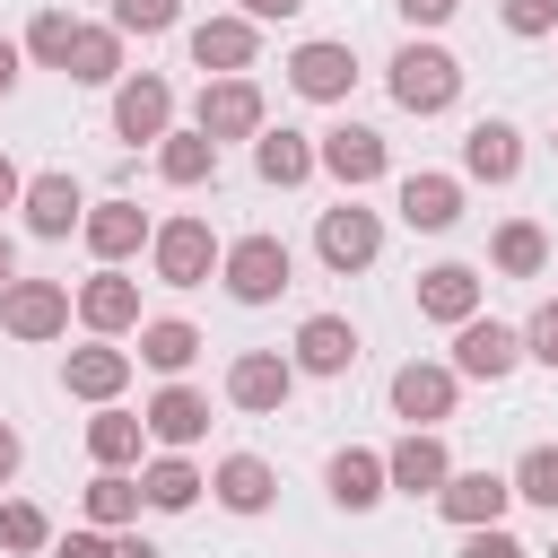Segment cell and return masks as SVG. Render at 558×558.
I'll return each mask as SVG.
<instances>
[{
	"label": "cell",
	"mask_w": 558,
	"mask_h": 558,
	"mask_svg": "<svg viewBox=\"0 0 558 558\" xmlns=\"http://www.w3.org/2000/svg\"><path fill=\"white\" fill-rule=\"evenodd\" d=\"M462 96V61L445 44H401L392 52V105L401 113H445Z\"/></svg>",
	"instance_id": "1"
},
{
	"label": "cell",
	"mask_w": 558,
	"mask_h": 558,
	"mask_svg": "<svg viewBox=\"0 0 558 558\" xmlns=\"http://www.w3.org/2000/svg\"><path fill=\"white\" fill-rule=\"evenodd\" d=\"M218 279H227L235 305H270V296L288 288V244H279V235H235V244L218 253Z\"/></svg>",
	"instance_id": "2"
},
{
	"label": "cell",
	"mask_w": 558,
	"mask_h": 558,
	"mask_svg": "<svg viewBox=\"0 0 558 558\" xmlns=\"http://www.w3.org/2000/svg\"><path fill=\"white\" fill-rule=\"evenodd\" d=\"M148 262H157L166 288H201V279L218 270V235H209V218H166V227L148 235Z\"/></svg>",
	"instance_id": "3"
},
{
	"label": "cell",
	"mask_w": 558,
	"mask_h": 558,
	"mask_svg": "<svg viewBox=\"0 0 558 558\" xmlns=\"http://www.w3.org/2000/svg\"><path fill=\"white\" fill-rule=\"evenodd\" d=\"M0 331L9 340H61L70 331V288L61 279H9L0 288Z\"/></svg>",
	"instance_id": "4"
},
{
	"label": "cell",
	"mask_w": 558,
	"mask_h": 558,
	"mask_svg": "<svg viewBox=\"0 0 558 558\" xmlns=\"http://www.w3.org/2000/svg\"><path fill=\"white\" fill-rule=\"evenodd\" d=\"M192 131L218 148V140H253L262 131V87L253 78H209L201 105H192Z\"/></svg>",
	"instance_id": "5"
},
{
	"label": "cell",
	"mask_w": 558,
	"mask_h": 558,
	"mask_svg": "<svg viewBox=\"0 0 558 558\" xmlns=\"http://www.w3.org/2000/svg\"><path fill=\"white\" fill-rule=\"evenodd\" d=\"M314 166H323L340 192H357V183H375V174L392 166V148H384V131H366V122H340V131H323Z\"/></svg>",
	"instance_id": "6"
},
{
	"label": "cell",
	"mask_w": 558,
	"mask_h": 558,
	"mask_svg": "<svg viewBox=\"0 0 558 558\" xmlns=\"http://www.w3.org/2000/svg\"><path fill=\"white\" fill-rule=\"evenodd\" d=\"M314 253H323L331 270H366V262L384 253V218H375V209H357V201H340V209H323Z\"/></svg>",
	"instance_id": "7"
},
{
	"label": "cell",
	"mask_w": 558,
	"mask_h": 558,
	"mask_svg": "<svg viewBox=\"0 0 558 558\" xmlns=\"http://www.w3.org/2000/svg\"><path fill=\"white\" fill-rule=\"evenodd\" d=\"M288 87H296L305 105H340V96L357 87V52H349V44H296V52H288Z\"/></svg>",
	"instance_id": "8"
},
{
	"label": "cell",
	"mask_w": 558,
	"mask_h": 558,
	"mask_svg": "<svg viewBox=\"0 0 558 558\" xmlns=\"http://www.w3.org/2000/svg\"><path fill=\"white\" fill-rule=\"evenodd\" d=\"M78 235H87V253H96L105 270H122L157 227H148V209H140V201H96V209L78 218Z\"/></svg>",
	"instance_id": "9"
},
{
	"label": "cell",
	"mask_w": 558,
	"mask_h": 558,
	"mask_svg": "<svg viewBox=\"0 0 558 558\" xmlns=\"http://www.w3.org/2000/svg\"><path fill=\"white\" fill-rule=\"evenodd\" d=\"M514 357H523V331H506V323H488V314H471V323L453 331V375H471V384L514 375Z\"/></svg>",
	"instance_id": "10"
},
{
	"label": "cell",
	"mask_w": 558,
	"mask_h": 558,
	"mask_svg": "<svg viewBox=\"0 0 558 558\" xmlns=\"http://www.w3.org/2000/svg\"><path fill=\"white\" fill-rule=\"evenodd\" d=\"M453 480V453H445V436L436 427H410L392 453H384V488H410V497H436Z\"/></svg>",
	"instance_id": "11"
},
{
	"label": "cell",
	"mask_w": 558,
	"mask_h": 558,
	"mask_svg": "<svg viewBox=\"0 0 558 558\" xmlns=\"http://www.w3.org/2000/svg\"><path fill=\"white\" fill-rule=\"evenodd\" d=\"M253 52H262V26H253V17H201V26H192V61H201L209 78H244Z\"/></svg>",
	"instance_id": "12"
},
{
	"label": "cell",
	"mask_w": 558,
	"mask_h": 558,
	"mask_svg": "<svg viewBox=\"0 0 558 558\" xmlns=\"http://www.w3.org/2000/svg\"><path fill=\"white\" fill-rule=\"evenodd\" d=\"M113 131H122V140H166V131H174V87H166L157 70L122 78V87H113Z\"/></svg>",
	"instance_id": "13"
},
{
	"label": "cell",
	"mask_w": 558,
	"mask_h": 558,
	"mask_svg": "<svg viewBox=\"0 0 558 558\" xmlns=\"http://www.w3.org/2000/svg\"><path fill=\"white\" fill-rule=\"evenodd\" d=\"M453 392H462V375H453V366H427V357H410V366L392 375V410H401L410 427L453 418Z\"/></svg>",
	"instance_id": "14"
},
{
	"label": "cell",
	"mask_w": 558,
	"mask_h": 558,
	"mask_svg": "<svg viewBox=\"0 0 558 558\" xmlns=\"http://www.w3.org/2000/svg\"><path fill=\"white\" fill-rule=\"evenodd\" d=\"M288 392H296V366H288L279 349H244V357L227 366V401H235V410H279Z\"/></svg>",
	"instance_id": "15"
},
{
	"label": "cell",
	"mask_w": 558,
	"mask_h": 558,
	"mask_svg": "<svg viewBox=\"0 0 558 558\" xmlns=\"http://www.w3.org/2000/svg\"><path fill=\"white\" fill-rule=\"evenodd\" d=\"M418 314L462 331V323L480 314V270H471V262H436V270H418Z\"/></svg>",
	"instance_id": "16"
},
{
	"label": "cell",
	"mask_w": 558,
	"mask_h": 558,
	"mask_svg": "<svg viewBox=\"0 0 558 558\" xmlns=\"http://www.w3.org/2000/svg\"><path fill=\"white\" fill-rule=\"evenodd\" d=\"M288 366H305V375H349V366H357V323H340V314H305Z\"/></svg>",
	"instance_id": "17"
},
{
	"label": "cell",
	"mask_w": 558,
	"mask_h": 558,
	"mask_svg": "<svg viewBox=\"0 0 558 558\" xmlns=\"http://www.w3.org/2000/svg\"><path fill=\"white\" fill-rule=\"evenodd\" d=\"M436 506H445V523H462V532H480V523H497V514L514 506V488H506L497 471H453V480L436 488Z\"/></svg>",
	"instance_id": "18"
},
{
	"label": "cell",
	"mask_w": 558,
	"mask_h": 558,
	"mask_svg": "<svg viewBox=\"0 0 558 558\" xmlns=\"http://www.w3.org/2000/svg\"><path fill=\"white\" fill-rule=\"evenodd\" d=\"M462 174H471V183H514V174H523V131H514V122H471Z\"/></svg>",
	"instance_id": "19"
},
{
	"label": "cell",
	"mask_w": 558,
	"mask_h": 558,
	"mask_svg": "<svg viewBox=\"0 0 558 558\" xmlns=\"http://www.w3.org/2000/svg\"><path fill=\"white\" fill-rule=\"evenodd\" d=\"M78 323H87L96 340L131 331V323H140V279H122V270H96V279L78 288Z\"/></svg>",
	"instance_id": "20"
},
{
	"label": "cell",
	"mask_w": 558,
	"mask_h": 558,
	"mask_svg": "<svg viewBox=\"0 0 558 558\" xmlns=\"http://www.w3.org/2000/svg\"><path fill=\"white\" fill-rule=\"evenodd\" d=\"M140 427H148L157 445H174V453H183V445H201V436H209V401H201L192 384H166V392L140 410Z\"/></svg>",
	"instance_id": "21"
},
{
	"label": "cell",
	"mask_w": 558,
	"mask_h": 558,
	"mask_svg": "<svg viewBox=\"0 0 558 558\" xmlns=\"http://www.w3.org/2000/svg\"><path fill=\"white\" fill-rule=\"evenodd\" d=\"M453 218H462V183H453V174H401V227L445 235Z\"/></svg>",
	"instance_id": "22"
},
{
	"label": "cell",
	"mask_w": 558,
	"mask_h": 558,
	"mask_svg": "<svg viewBox=\"0 0 558 558\" xmlns=\"http://www.w3.org/2000/svg\"><path fill=\"white\" fill-rule=\"evenodd\" d=\"M209 488H218L227 514H270V497H279V480H270L262 453H227V462L209 471Z\"/></svg>",
	"instance_id": "23"
},
{
	"label": "cell",
	"mask_w": 558,
	"mask_h": 558,
	"mask_svg": "<svg viewBox=\"0 0 558 558\" xmlns=\"http://www.w3.org/2000/svg\"><path fill=\"white\" fill-rule=\"evenodd\" d=\"M17 209H26V227H35V235H70V227L87 218V201H78V183H70V174H35V183L17 192Z\"/></svg>",
	"instance_id": "24"
},
{
	"label": "cell",
	"mask_w": 558,
	"mask_h": 558,
	"mask_svg": "<svg viewBox=\"0 0 558 558\" xmlns=\"http://www.w3.org/2000/svg\"><path fill=\"white\" fill-rule=\"evenodd\" d=\"M61 384H70L78 401H113V392L131 384V349H113V340H96V349H70Z\"/></svg>",
	"instance_id": "25"
},
{
	"label": "cell",
	"mask_w": 558,
	"mask_h": 558,
	"mask_svg": "<svg viewBox=\"0 0 558 558\" xmlns=\"http://www.w3.org/2000/svg\"><path fill=\"white\" fill-rule=\"evenodd\" d=\"M253 174L279 183V192L305 183V174H314V140H305V131H253Z\"/></svg>",
	"instance_id": "26"
},
{
	"label": "cell",
	"mask_w": 558,
	"mask_h": 558,
	"mask_svg": "<svg viewBox=\"0 0 558 558\" xmlns=\"http://www.w3.org/2000/svg\"><path fill=\"white\" fill-rule=\"evenodd\" d=\"M331 506H349V514L384 506V453H366V445L331 453Z\"/></svg>",
	"instance_id": "27"
},
{
	"label": "cell",
	"mask_w": 558,
	"mask_h": 558,
	"mask_svg": "<svg viewBox=\"0 0 558 558\" xmlns=\"http://www.w3.org/2000/svg\"><path fill=\"white\" fill-rule=\"evenodd\" d=\"M70 78H78V87H122V35H113V26H78Z\"/></svg>",
	"instance_id": "28"
},
{
	"label": "cell",
	"mask_w": 558,
	"mask_h": 558,
	"mask_svg": "<svg viewBox=\"0 0 558 558\" xmlns=\"http://www.w3.org/2000/svg\"><path fill=\"white\" fill-rule=\"evenodd\" d=\"M157 174H166L174 192H192V183L218 174V148H209L201 131H166V140H157Z\"/></svg>",
	"instance_id": "29"
},
{
	"label": "cell",
	"mask_w": 558,
	"mask_h": 558,
	"mask_svg": "<svg viewBox=\"0 0 558 558\" xmlns=\"http://www.w3.org/2000/svg\"><path fill=\"white\" fill-rule=\"evenodd\" d=\"M192 357H201V331H192V323H174V314L140 323V366H157V375H183Z\"/></svg>",
	"instance_id": "30"
},
{
	"label": "cell",
	"mask_w": 558,
	"mask_h": 558,
	"mask_svg": "<svg viewBox=\"0 0 558 558\" xmlns=\"http://www.w3.org/2000/svg\"><path fill=\"white\" fill-rule=\"evenodd\" d=\"M201 488H209V480H201L183 453H166V462H148V471H140V506H157V514H183Z\"/></svg>",
	"instance_id": "31"
},
{
	"label": "cell",
	"mask_w": 558,
	"mask_h": 558,
	"mask_svg": "<svg viewBox=\"0 0 558 558\" xmlns=\"http://www.w3.org/2000/svg\"><path fill=\"white\" fill-rule=\"evenodd\" d=\"M140 436H148V427H140L131 410H96V418H87V453H96V471L140 462Z\"/></svg>",
	"instance_id": "32"
},
{
	"label": "cell",
	"mask_w": 558,
	"mask_h": 558,
	"mask_svg": "<svg viewBox=\"0 0 558 558\" xmlns=\"http://www.w3.org/2000/svg\"><path fill=\"white\" fill-rule=\"evenodd\" d=\"M87 523H96V532H131V523H140V480L96 471V480H87Z\"/></svg>",
	"instance_id": "33"
},
{
	"label": "cell",
	"mask_w": 558,
	"mask_h": 558,
	"mask_svg": "<svg viewBox=\"0 0 558 558\" xmlns=\"http://www.w3.org/2000/svg\"><path fill=\"white\" fill-rule=\"evenodd\" d=\"M488 253H497V270H506V279H541V262H549V235H541L532 218H506Z\"/></svg>",
	"instance_id": "34"
},
{
	"label": "cell",
	"mask_w": 558,
	"mask_h": 558,
	"mask_svg": "<svg viewBox=\"0 0 558 558\" xmlns=\"http://www.w3.org/2000/svg\"><path fill=\"white\" fill-rule=\"evenodd\" d=\"M70 44H78V17H70V9H44V17L26 26V52H35L44 70H70Z\"/></svg>",
	"instance_id": "35"
},
{
	"label": "cell",
	"mask_w": 558,
	"mask_h": 558,
	"mask_svg": "<svg viewBox=\"0 0 558 558\" xmlns=\"http://www.w3.org/2000/svg\"><path fill=\"white\" fill-rule=\"evenodd\" d=\"M514 497H532V506H549L558 514V445H532L523 462H514V480H506Z\"/></svg>",
	"instance_id": "36"
},
{
	"label": "cell",
	"mask_w": 558,
	"mask_h": 558,
	"mask_svg": "<svg viewBox=\"0 0 558 558\" xmlns=\"http://www.w3.org/2000/svg\"><path fill=\"white\" fill-rule=\"evenodd\" d=\"M52 541V523H44V506H26V497H9L0 506V549H44Z\"/></svg>",
	"instance_id": "37"
},
{
	"label": "cell",
	"mask_w": 558,
	"mask_h": 558,
	"mask_svg": "<svg viewBox=\"0 0 558 558\" xmlns=\"http://www.w3.org/2000/svg\"><path fill=\"white\" fill-rule=\"evenodd\" d=\"M183 17V0H113V35H166Z\"/></svg>",
	"instance_id": "38"
},
{
	"label": "cell",
	"mask_w": 558,
	"mask_h": 558,
	"mask_svg": "<svg viewBox=\"0 0 558 558\" xmlns=\"http://www.w3.org/2000/svg\"><path fill=\"white\" fill-rule=\"evenodd\" d=\"M497 17L514 35H558V0H497Z\"/></svg>",
	"instance_id": "39"
},
{
	"label": "cell",
	"mask_w": 558,
	"mask_h": 558,
	"mask_svg": "<svg viewBox=\"0 0 558 558\" xmlns=\"http://www.w3.org/2000/svg\"><path fill=\"white\" fill-rule=\"evenodd\" d=\"M462 558H532L506 523H480V532H462Z\"/></svg>",
	"instance_id": "40"
},
{
	"label": "cell",
	"mask_w": 558,
	"mask_h": 558,
	"mask_svg": "<svg viewBox=\"0 0 558 558\" xmlns=\"http://www.w3.org/2000/svg\"><path fill=\"white\" fill-rule=\"evenodd\" d=\"M523 357H541V366H558V296L523 323Z\"/></svg>",
	"instance_id": "41"
},
{
	"label": "cell",
	"mask_w": 558,
	"mask_h": 558,
	"mask_svg": "<svg viewBox=\"0 0 558 558\" xmlns=\"http://www.w3.org/2000/svg\"><path fill=\"white\" fill-rule=\"evenodd\" d=\"M392 9H401V17H410V26H445V17H453V9H462V0H392Z\"/></svg>",
	"instance_id": "42"
},
{
	"label": "cell",
	"mask_w": 558,
	"mask_h": 558,
	"mask_svg": "<svg viewBox=\"0 0 558 558\" xmlns=\"http://www.w3.org/2000/svg\"><path fill=\"white\" fill-rule=\"evenodd\" d=\"M61 558H113V541H105V532H70V541H61Z\"/></svg>",
	"instance_id": "43"
},
{
	"label": "cell",
	"mask_w": 558,
	"mask_h": 558,
	"mask_svg": "<svg viewBox=\"0 0 558 558\" xmlns=\"http://www.w3.org/2000/svg\"><path fill=\"white\" fill-rule=\"evenodd\" d=\"M296 9H305V0H244V17H253V26H270V17H296Z\"/></svg>",
	"instance_id": "44"
},
{
	"label": "cell",
	"mask_w": 558,
	"mask_h": 558,
	"mask_svg": "<svg viewBox=\"0 0 558 558\" xmlns=\"http://www.w3.org/2000/svg\"><path fill=\"white\" fill-rule=\"evenodd\" d=\"M9 480H17V427L0 418V488H9Z\"/></svg>",
	"instance_id": "45"
},
{
	"label": "cell",
	"mask_w": 558,
	"mask_h": 558,
	"mask_svg": "<svg viewBox=\"0 0 558 558\" xmlns=\"http://www.w3.org/2000/svg\"><path fill=\"white\" fill-rule=\"evenodd\" d=\"M113 558H157V541H140V532H122V541H113Z\"/></svg>",
	"instance_id": "46"
},
{
	"label": "cell",
	"mask_w": 558,
	"mask_h": 558,
	"mask_svg": "<svg viewBox=\"0 0 558 558\" xmlns=\"http://www.w3.org/2000/svg\"><path fill=\"white\" fill-rule=\"evenodd\" d=\"M9 87H17V44L0 35V96H9Z\"/></svg>",
	"instance_id": "47"
},
{
	"label": "cell",
	"mask_w": 558,
	"mask_h": 558,
	"mask_svg": "<svg viewBox=\"0 0 558 558\" xmlns=\"http://www.w3.org/2000/svg\"><path fill=\"white\" fill-rule=\"evenodd\" d=\"M17 192H26V183H17V166H9V157H0V209H9V201H17Z\"/></svg>",
	"instance_id": "48"
},
{
	"label": "cell",
	"mask_w": 558,
	"mask_h": 558,
	"mask_svg": "<svg viewBox=\"0 0 558 558\" xmlns=\"http://www.w3.org/2000/svg\"><path fill=\"white\" fill-rule=\"evenodd\" d=\"M9 279H17V253H9V235H0V288H9Z\"/></svg>",
	"instance_id": "49"
},
{
	"label": "cell",
	"mask_w": 558,
	"mask_h": 558,
	"mask_svg": "<svg viewBox=\"0 0 558 558\" xmlns=\"http://www.w3.org/2000/svg\"><path fill=\"white\" fill-rule=\"evenodd\" d=\"M549 558H558V549H549Z\"/></svg>",
	"instance_id": "50"
}]
</instances>
